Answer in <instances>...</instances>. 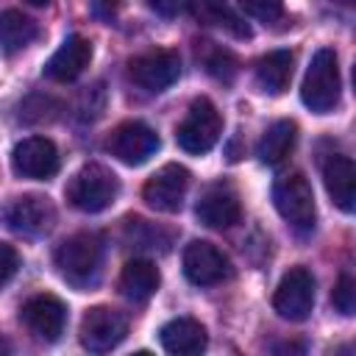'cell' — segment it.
<instances>
[{
  "label": "cell",
  "mask_w": 356,
  "mask_h": 356,
  "mask_svg": "<svg viewBox=\"0 0 356 356\" xmlns=\"http://www.w3.org/2000/svg\"><path fill=\"white\" fill-rule=\"evenodd\" d=\"M339 89H342V78H339L337 50L320 47L312 56V64L306 70V78L300 86V100L314 114H325L339 103Z\"/></svg>",
  "instance_id": "1"
},
{
  "label": "cell",
  "mask_w": 356,
  "mask_h": 356,
  "mask_svg": "<svg viewBox=\"0 0 356 356\" xmlns=\"http://www.w3.org/2000/svg\"><path fill=\"white\" fill-rule=\"evenodd\" d=\"M100 264H103V245L97 234H72L70 239H64L56 250V267L58 273L75 284V286H89L97 281L100 275Z\"/></svg>",
  "instance_id": "2"
},
{
  "label": "cell",
  "mask_w": 356,
  "mask_h": 356,
  "mask_svg": "<svg viewBox=\"0 0 356 356\" xmlns=\"http://www.w3.org/2000/svg\"><path fill=\"white\" fill-rule=\"evenodd\" d=\"M120 181L103 164H83L67 184V200L86 214H97L114 203Z\"/></svg>",
  "instance_id": "3"
},
{
  "label": "cell",
  "mask_w": 356,
  "mask_h": 356,
  "mask_svg": "<svg viewBox=\"0 0 356 356\" xmlns=\"http://www.w3.org/2000/svg\"><path fill=\"white\" fill-rule=\"evenodd\" d=\"M222 131V117L217 111V106L209 97H197L192 100L186 117L181 120V125L175 128V139L186 153H209Z\"/></svg>",
  "instance_id": "4"
},
{
  "label": "cell",
  "mask_w": 356,
  "mask_h": 356,
  "mask_svg": "<svg viewBox=\"0 0 356 356\" xmlns=\"http://www.w3.org/2000/svg\"><path fill=\"white\" fill-rule=\"evenodd\" d=\"M273 203L278 209V214L298 231H309L314 228V217H317V206H314V192L309 186V181L300 172H289L284 178L275 181L273 186Z\"/></svg>",
  "instance_id": "5"
},
{
  "label": "cell",
  "mask_w": 356,
  "mask_h": 356,
  "mask_svg": "<svg viewBox=\"0 0 356 356\" xmlns=\"http://www.w3.org/2000/svg\"><path fill=\"white\" fill-rule=\"evenodd\" d=\"M159 134L150 128V125H145V122H139V120H128V122H120L111 134H108V139H106V150L117 159V161H122V164H128V167H136V164H145L156 150H159Z\"/></svg>",
  "instance_id": "6"
},
{
  "label": "cell",
  "mask_w": 356,
  "mask_h": 356,
  "mask_svg": "<svg viewBox=\"0 0 356 356\" xmlns=\"http://www.w3.org/2000/svg\"><path fill=\"white\" fill-rule=\"evenodd\" d=\"M273 309L284 320H306L314 309V275L306 267H292L289 273H284L273 295Z\"/></svg>",
  "instance_id": "7"
},
{
  "label": "cell",
  "mask_w": 356,
  "mask_h": 356,
  "mask_svg": "<svg viewBox=\"0 0 356 356\" xmlns=\"http://www.w3.org/2000/svg\"><path fill=\"white\" fill-rule=\"evenodd\" d=\"M128 75L136 86H142L147 92H164L181 75V56L175 50H164V47L139 53L128 61Z\"/></svg>",
  "instance_id": "8"
},
{
  "label": "cell",
  "mask_w": 356,
  "mask_h": 356,
  "mask_svg": "<svg viewBox=\"0 0 356 356\" xmlns=\"http://www.w3.org/2000/svg\"><path fill=\"white\" fill-rule=\"evenodd\" d=\"M128 323L108 306H95L81 320V345L92 353H108L125 339Z\"/></svg>",
  "instance_id": "9"
},
{
  "label": "cell",
  "mask_w": 356,
  "mask_h": 356,
  "mask_svg": "<svg viewBox=\"0 0 356 356\" xmlns=\"http://www.w3.org/2000/svg\"><path fill=\"white\" fill-rule=\"evenodd\" d=\"M189 189V170L181 164H164L159 172L147 178L142 186V197L150 209L172 214L184 206V195Z\"/></svg>",
  "instance_id": "10"
},
{
  "label": "cell",
  "mask_w": 356,
  "mask_h": 356,
  "mask_svg": "<svg viewBox=\"0 0 356 356\" xmlns=\"http://www.w3.org/2000/svg\"><path fill=\"white\" fill-rule=\"evenodd\" d=\"M184 275L195 286H214L231 275V261L211 242L195 239L184 250Z\"/></svg>",
  "instance_id": "11"
},
{
  "label": "cell",
  "mask_w": 356,
  "mask_h": 356,
  "mask_svg": "<svg viewBox=\"0 0 356 356\" xmlns=\"http://www.w3.org/2000/svg\"><path fill=\"white\" fill-rule=\"evenodd\" d=\"M19 320L22 325L36 337V339H44V342H56L64 331V323H67V309L64 303L50 295V292H42V295H33L22 303L19 309Z\"/></svg>",
  "instance_id": "12"
},
{
  "label": "cell",
  "mask_w": 356,
  "mask_h": 356,
  "mask_svg": "<svg viewBox=\"0 0 356 356\" xmlns=\"http://www.w3.org/2000/svg\"><path fill=\"white\" fill-rule=\"evenodd\" d=\"M11 167L22 178L47 181L58 170V150L47 136H28L14 145L11 150Z\"/></svg>",
  "instance_id": "13"
},
{
  "label": "cell",
  "mask_w": 356,
  "mask_h": 356,
  "mask_svg": "<svg viewBox=\"0 0 356 356\" xmlns=\"http://www.w3.org/2000/svg\"><path fill=\"white\" fill-rule=\"evenodd\" d=\"M6 222L14 234L42 236L56 222V206L44 195H22L11 200V206L6 209Z\"/></svg>",
  "instance_id": "14"
},
{
  "label": "cell",
  "mask_w": 356,
  "mask_h": 356,
  "mask_svg": "<svg viewBox=\"0 0 356 356\" xmlns=\"http://www.w3.org/2000/svg\"><path fill=\"white\" fill-rule=\"evenodd\" d=\"M195 214L209 228H231L234 222H239L242 209H239V197L234 195V189H228L222 184H214L200 195V200L195 206Z\"/></svg>",
  "instance_id": "15"
},
{
  "label": "cell",
  "mask_w": 356,
  "mask_h": 356,
  "mask_svg": "<svg viewBox=\"0 0 356 356\" xmlns=\"http://www.w3.org/2000/svg\"><path fill=\"white\" fill-rule=\"evenodd\" d=\"M92 61V44L83 36H67L64 44L50 56V61L44 64V75L50 81L58 83H70L75 81Z\"/></svg>",
  "instance_id": "16"
},
{
  "label": "cell",
  "mask_w": 356,
  "mask_h": 356,
  "mask_svg": "<svg viewBox=\"0 0 356 356\" xmlns=\"http://www.w3.org/2000/svg\"><path fill=\"white\" fill-rule=\"evenodd\" d=\"M323 181L328 189V197L342 211H353L356 206V167L348 156H331L323 164Z\"/></svg>",
  "instance_id": "17"
},
{
  "label": "cell",
  "mask_w": 356,
  "mask_h": 356,
  "mask_svg": "<svg viewBox=\"0 0 356 356\" xmlns=\"http://www.w3.org/2000/svg\"><path fill=\"white\" fill-rule=\"evenodd\" d=\"M161 348L172 356H195L206 350V328L192 317H175L159 331Z\"/></svg>",
  "instance_id": "18"
},
{
  "label": "cell",
  "mask_w": 356,
  "mask_h": 356,
  "mask_svg": "<svg viewBox=\"0 0 356 356\" xmlns=\"http://www.w3.org/2000/svg\"><path fill=\"white\" fill-rule=\"evenodd\" d=\"M159 284H161L159 267L147 259H131L120 273V292L134 303H145L147 298H153Z\"/></svg>",
  "instance_id": "19"
},
{
  "label": "cell",
  "mask_w": 356,
  "mask_h": 356,
  "mask_svg": "<svg viewBox=\"0 0 356 356\" xmlns=\"http://www.w3.org/2000/svg\"><path fill=\"white\" fill-rule=\"evenodd\" d=\"M186 6H189V14H192L200 25L222 28V31H228V33L236 36V39H248V36H250V28H248L245 19L228 6V0H186Z\"/></svg>",
  "instance_id": "20"
},
{
  "label": "cell",
  "mask_w": 356,
  "mask_h": 356,
  "mask_svg": "<svg viewBox=\"0 0 356 356\" xmlns=\"http://www.w3.org/2000/svg\"><path fill=\"white\" fill-rule=\"evenodd\" d=\"M295 139H298V125H295L292 120H278V122H273V125L264 131L261 142H259V159H261L264 164H270V167L281 164V161L292 153Z\"/></svg>",
  "instance_id": "21"
},
{
  "label": "cell",
  "mask_w": 356,
  "mask_h": 356,
  "mask_svg": "<svg viewBox=\"0 0 356 356\" xmlns=\"http://www.w3.org/2000/svg\"><path fill=\"white\" fill-rule=\"evenodd\" d=\"M292 53L289 50H273L267 53L259 67H256V81L264 92L270 95H281L286 86H289V78H292Z\"/></svg>",
  "instance_id": "22"
},
{
  "label": "cell",
  "mask_w": 356,
  "mask_h": 356,
  "mask_svg": "<svg viewBox=\"0 0 356 356\" xmlns=\"http://www.w3.org/2000/svg\"><path fill=\"white\" fill-rule=\"evenodd\" d=\"M36 36H39V25L31 17H25L22 11L8 8L0 14V47L6 53H17V50L28 47Z\"/></svg>",
  "instance_id": "23"
},
{
  "label": "cell",
  "mask_w": 356,
  "mask_h": 356,
  "mask_svg": "<svg viewBox=\"0 0 356 356\" xmlns=\"http://www.w3.org/2000/svg\"><path fill=\"white\" fill-rule=\"evenodd\" d=\"M125 234H128V239L136 245V248H147V250H167L170 248V239H159L161 236V231L159 228H153L147 220H142V217H128L125 220Z\"/></svg>",
  "instance_id": "24"
},
{
  "label": "cell",
  "mask_w": 356,
  "mask_h": 356,
  "mask_svg": "<svg viewBox=\"0 0 356 356\" xmlns=\"http://www.w3.org/2000/svg\"><path fill=\"white\" fill-rule=\"evenodd\" d=\"M203 64H206V70H209L217 81H231V78L236 75V58H234L228 50L214 47V50L203 58Z\"/></svg>",
  "instance_id": "25"
},
{
  "label": "cell",
  "mask_w": 356,
  "mask_h": 356,
  "mask_svg": "<svg viewBox=\"0 0 356 356\" xmlns=\"http://www.w3.org/2000/svg\"><path fill=\"white\" fill-rule=\"evenodd\" d=\"M331 303L339 314H345V317L353 314V309H356V281L350 275H339V281L331 292Z\"/></svg>",
  "instance_id": "26"
},
{
  "label": "cell",
  "mask_w": 356,
  "mask_h": 356,
  "mask_svg": "<svg viewBox=\"0 0 356 356\" xmlns=\"http://www.w3.org/2000/svg\"><path fill=\"white\" fill-rule=\"evenodd\" d=\"M236 3H239V8L245 14H250V17L261 19V22H275L281 17V11H284L281 0H236Z\"/></svg>",
  "instance_id": "27"
},
{
  "label": "cell",
  "mask_w": 356,
  "mask_h": 356,
  "mask_svg": "<svg viewBox=\"0 0 356 356\" xmlns=\"http://www.w3.org/2000/svg\"><path fill=\"white\" fill-rule=\"evenodd\" d=\"M17 267H19V256H17V250H14L11 245L0 242V289L14 278Z\"/></svg>",
  "instance_id": "28"
},
{
  "label": "cell",
  "mask_w": 356,
  "mask_h": 356,
  "mask_svg": "<svg viewBox=\"0 0 356 356\" xmlns=\"http://www.w3.org/2000/svg\"><path fill=\"white\" fill-rule=\"evenodd\" d=\"M120 8V0H92V14L100 17L103 22H111Z\"/></svg>",
  "instance_id": "29"
},
{
  "label": "cell",
  "mask_w": 356,
  "mask_h": 356,
  "mask_svg": "<svg viewBox=\"0 0 356 356\" xmlns=\"http://www.w3.org/2000/svg\"><path fill=\"white\" fill-rule=\"evenodd\" d=\"M145 3H147V8H153L161 17H172L181 6V0H145Z\"/></svg>",
  "instance_id": "30"
},
{
  "label": "cell",
  "mask_w": 356,
  "mask_h": 356,
  "mask_svg": "<svg viewBox=\"0 0 356 356\" xmlns=\"http://www.w3.org/2000/svg\"><path fill=\"white\" fill-rule=\"evenodd\" d=\"M28 3H31V6H47L50 0H28Z\"/></svg>",
  "instance_id": "31"
},
{
  "label": "cell",
  "mask_w": 356,
  "mask_h": 356,
  "mask_svg": "<svg viewBox=\"0 0 356 356\" xmlns=\"http://www.w3.org/2000/svg\"><path fill=\"white\" fill-rule=\"evenodd\" d=\"M0 350H8V342H3V339H0Z\"/></svg>",
  "instance_id": "32"
}]
</instances>
